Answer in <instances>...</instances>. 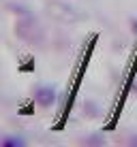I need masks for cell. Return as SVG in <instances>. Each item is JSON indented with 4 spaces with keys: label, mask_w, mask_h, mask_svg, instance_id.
Wrapping results in <instances>:
<instances>
[{
    "label": "cell",
    "mask_w": 137,
    "mask_h": 147,
    "mask_svg": "<svg viewBox=\"0 0 137 147\" xmlns=\"http://www.w3.org/2000/svg\"><path fill=\"white\" fill-rule=\"evenodd\" d=\"M133 90L137 92V77H135V81H133Z\"/></svg>",
    "instance_id": "ba28073f"
},
{
    "label": "cell",
    "mask_w": 137,
    "mask_h": 147,
    "mask_svg": "<svg viewBox=\"0 0 137 147\" xmlns=\"http://www.w3.org/2000/svg\"><path fill=\"white\" fill-rule=\"evenodd\" d=\"M24 143H26V141H24L22 136H9V139H4V141H2V145H4V147H22Z\"/></svg>",
    "instance_id": "277c9868"
},
{
    "label": "cell",
    "mask_w": 137,
    "mask_h": 147,
    "mask_svg": "<svg viewBox=\"0 0 137 147\" xmlns=\"http://www.w3.org/2000/svg\"><path fill=\"white\" fill-rule=\"evenodd\" d=\"M131 26H133V32H137V19H131Z\"/></svg>",
    "instance_id": "8992f818"
},
{
    "label": "cell",
    "mask_w": 137,
    "mask_h": 147,
    "mask_svg": "<svg viewBox=\"0 0 137 147\" xmlns=\"http://www.w3.org/2000/svg\"><path fill=\"white\" fill-rule=\"evenodd\" d=\"M90 143H103V139H101V136H92V139H88Z\"/></svg>",
    "instance_id": "5b68a950"
},
{
    "label": "cell",
    "mask_w": 137,
    "mask_h": 147,
    "mask_svg": "<svg viewBox=\"0 0 137 147\" xmlns=\"http://www.w3.org/2000/svg\"><path fill=\"white\" fill-rule=\"evenodd\" d=\"M47 9H49V15H52V17L62 19V22H77V19L82 17L71 4H64V2H52Z\"/></svg>",
    "instance_id": "7a4b0ae2"
},
{
    "label": "cell",
    "mask_w": 137,
    "mask_h": 147,
    "mask_svg": "<svg viewBox=\"0 0 137 147\" xmlns=\"http://www.w3.org/2000/svg\"><path fill=\"white\" fill-rule=\"evenodd\" d=\"M15 32H17L19 38L28 40V43H34V45L43 43V28H41V24H39L34 17H24L22 22H17Z\"/></svg>",
    "instance_id": "6da1fadb"
},
{
    "label": "cell",
    "mask_w": 137,
    "mask_h": 147,
    "mask_svg": "<svg viewBox=\"0 0 137 147\" xmlns=\"http://www.w3.org/2000/svg\"><path fill=\"white\" fill-rule=\"evenodd\" d=\"M34 100H37V105H41V107H52L56 102V90L52 85H41V88L34 92Z\"/></svg>",
    "instance_id": "3957f363"
},
{
    "label": "cell",
    "mask_w": 137,
    "mask_h": 147,
    "mask_svg": "<svg viewBox=\"0 0 137 147\" xmlns=\"http://www.w3.org/2000/svg\"><path fill=\"white\" fill-rule=\"evenodd\" d=\"M131 145H137V136H133V139H131Z\"/></svg>",
    "instance_id": "52a82bcc"
}]
</instances>
